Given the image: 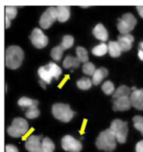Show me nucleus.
I'll return each mask as SVG.
<instances>
[{
  "label": "nucleus",
  "instance_id": "30",
  "mask_svg": "<svg viewBox=\"0 0 143 152\" xmlns=\"http://www.w3.org/2000/svg\"><path fill=\"white\" fill-rule=\"evenodd\" d=\"M37 102V101L36 100H33L27 97H22L18 100V104L20 107L28 108Z\"/></svg>",
  "mask_w": 143,
  "mask_h": 152
},
{
  "label": "nucleus",
  "instance_id": "13",
  "mask_svg": "<svg viewBox=\"0 0 143 152\" xmlns=\"http://www.w3.org/2000/svg\"><path fill=\"white\" fill-rule=\"evenodd\" d=\"M131 107L129 97L116 99L113 104V109L115 111H126Z\"/></svg>",
  "mask_w": 143,
  "mask_h": 152
},
{
  "label": "nucleus",
  "instance_id": "22",
  "mask_svg": "<svg viewBox=\"0 0 143 152\" xmlns=\"http://www.w3.org/2000/svg\"><path fill=\"white\" fill-rule=\"evenodd\" d=\"M77 58L80 62L85 63L88 61V52L84 47L78 46L76 48Z\"/></svg>",
  "mask_w": 143,
  "mask_h": 152
},
{
  "label": "nucleus",
  "instance_id": "26",
  "mask_svg": "<svg viewBox=\"0 0 143 152\" xmlns=\"http://www.w3.org/2000/svg\"><path fill=\"white\" fill-rule=\"evenodd\" d=\"M77 86L81 90H87L91 87L92 81L89 78L82 77L77 81Z\"/></svg>",
  "mask_w": 143,
  "mask_h": 152
},
{
  "label": "nucleus",
  "instance_id": "8",
  "mask_svg": "<svg viewBox=\"0 0 143 152\" xmlns=\"http://www.w3.org/2000/svg\"><path fill=\"white\" fill-rule=\"evenodd\" d=\"M62 148L69 152H80L82 148L81 142L70 135H65L61 140Z\"/></svg>",
  "mask_w": 143,
  "mask_h": 152
},
{
  "label": "nucleus",
  "instance_id": "4",
  "mask_svg": "<svg viewBox=\"0 0 143 152\" xmlns=\"http://www.w3.org/2000/svg\"><path fill=\"white\" fill-rule=\"evenodd\" d=\"M109 129L113 134L118 142L123 144L126 142L128 131L126 122L119 119H115L112 122Z\"/></svg>",
  "mask_w": 143,
  "mask_h": 152
},
{
  "label": "nucleus",
  "instance_id": "37",
  "mask_svg": "<svg viewBox=\"0 0 143 152\" xmlns=\"http://www.w3.org/2000/svg\"><path fill=\"white\" fill-rule=\"evenodd\" d=\"M138 56L139 58L140 59V60H141L142 61H143V50L140 49V50H138Z\"/></svg>",
  "mask_w": 143,
  "mask_h": 152
},
{
  "label": "nucleus",
  "instance_id": "1",
  "mask_svg": "<svg viewBox=\"0 0 143 152\" xmlns=\"http://www.w3.org/2000/svg\"><path fill=\"white\" fill-rule=\"evenodd\" d=\"M24 59V52L18 46H10L5 52V64L10 69H15L20 66Z\"/></svg>",
  "mask_w": 143,
  "mask_h": 152
},
{
  "label": "nucleus",
  "instance_id": "40",
  "mask_svg": "<svg viewBox=\"0 0 143 152\" xmlns=\"http://www.w3.org/2000/svg\"><path fill=\"white\" fill-rule=\"evenodd\" d=\"M35 152H45L42 148V146H41V148H40V149H39L38 150H37V151H36Z\"/></svg>",
  "mask_w": 143,
  "mask_h": 152
},
{
  "label": "nucleus",
  "instance_id": "19",
  "mask_svg": "<svg viewBox=\"0 0 143 152\" xmlns=\"http://www.w3.org/2000/svg\"><path fill=\"white\" fill-rule=\"evenodd\" d=\"M80 62L77 57L72 56L71 55L66 56L63 61V66L66 69L71 68H77L80 66Z\"/></svg>",
  "mask_w": 143,
  "mask_h": 152
},
{
  "label": "nucleus",
  "instance_id": "25",
  "mask_svg": "<svg viewBox=\"0 0 143 152\" xmlns=\"http://www.w3.org/2000/svg\"><path fill=\"white\" fill-rule=\"evenodd\" d=\"M39 102L34 103L31 107H28L26 112V116L28 119H34L38 117L40 115L39 110L37 108Z\"/></svg>",
  "mask_w": 143,
  "mask_h": 152
},
{
  "label": "nucleus",
  "instance_id": "29",
  "mask_svg": "<svg viewBox=\"0 0 143 152\" xmlns=\"http://www.w3.org/2000/svg\"><path fill=\"white\" fill-rule=\"evenodd\" d=\"M101 89L104 94L107 95H110L113 94L115 89L113 83L109 80L106 81L101 86Z\"/></svg>",
  "mask_w": 143,
  "mask_h": 152
},
{
  "label": "nucleus",
  "instance_id": "31",
  "mask_svg": "<svg viewBox=\"0 0 143 152\" xmlns=\"http://www.w3.org/2000/svg\"><path fill=\"white\" fill-rule=\"evenodd\" d=\"M96 70L95 65L90 62H87L82 65L83 72L88 75H92Z\"/></svg>",
  "mask_w": 143,
  "mask_h": 152
},
{
  "label": "nucleus",
  "instance_id": "15",
  "mask_svg": "<svg viewBox=\"0 0 143 152\" xmlns=\"http://www.w3.org/2000/svg\"><path fill=\"white\" fill-rule=\"evenodd\" d=\"M107 75L108 70L104 67H101L96 69L92 75V83L96 86L98 85Z\"/></svg>",
  "mask_w": 143,
  "mask_h": 152
},
{
  "label": "nucleus",
  "instance_id": "32",
  "mask_svg": "<svg viewBox=\"0 0 143 152\" xmlns=\"http://www.w3.org/2000/svg\"><path fill=\"white\" fill-rule=\"evenodd\" d=\"M133 122L134 127L143 135V116H135L133 118Z\"/></svg>",
  "mask_w": 143,
  "mask_h": 152
},
{
  "label": "nucleus",
  "instance_id": "28",
  "mask_svg": "<svg viewBox=\"0 0 143 152\" xmlns=\"http://www.w3.org/2000/svg\"><path fill=\"white\" fill-rule=\"evenodd\" d=\"M63 51V49L60 45L56 46L51 50L50 56L53 60L56 61H59L62 58Z\"/></svg>",
  "mask_w": 143,
  "mask_h": 152
},
{
  "label": "nucleus",
  "instance_id": "27",
  "mask_svg": "<svg viewBox=\"0 0 143 152\" xmlns=\"http://www.w3.org/2000/svg\"><path fill=\"white\" fill-rule=\"evenodd\" d=\"M74 43V37L71 35H65L62 38V41L59 45L63 50L71 48Z\"/></svg>",
  "mask_w": 143,
  "mask_h": 152
},
{
  "label": "nucleus",
  "instance_id": "24",
  "mask_svg": "<svg viewBox=\"0 0 143 152\" xmlns=\"http://www.w3.org/2000/svg\"><path fill=\"white\" fill-rule=\"evenodd\" d=\"M41 146L45 152H53L55 148L54 143L48 137H45L42 140Z\"/></svg>",
  "mask_w": 143,
  "mask_h": 152
},
{
  "label": "nucleus",
  "instance_id": "9",
  "mask_svg": "<svg viewBox=\"0 0 143 152\" xmlns=\"http://www.w3.org/2000/svg\"><path fill=\"white\" fill-rule=\"evenodd\" d=\"M30 38L32 44L38 49L45 48L49 42L48 37L39 28H35L33 30Z\"/></svg>",
  "mask_w": 143,
  "mask_h": 152
},
{
  "label": "nucleus",
  "instance_id": "21",
  "mask_svg": "<svg viewBox=\"0 0 143 152\" xmlns=\"http://www.w3.org/2000/svg\"><path fill=\"white\" fill-rule=\"evenodd\" d=\"M92 53L96 56H102L108 52L107 45L105 43H101L98 45L95 46L92 49Z\"/></svg>",
  "mask_w": 143,
  "mask_h": 152
},
{
  "label": "nucleus",
  "instance_id": "5",
  "mask_svg": "<svg viewBox=\"0 0 143 152\" xmlns=\"http://www.w3.org/2000/svg\"><path fill=\"white\" fill-rule=\"evenodd\" d=\"M28 130V124L27 121L22 118H16L13 119L12 125L7 128L8 134L14 138H18L24 135Z\"/></svg>",
  "mask_w": 143,
  "mask_h": 152
},
{
  "label": "nucleus",
  "instance_id": "23",
  "mask_svg": "<svg viewBox=\"0 0 143 152\" xmlns=\"http://www.w3.org/2000/svg\"><path fill=\"white\" fill-rule=\"evenodd\" d=\"M38 75L41 80L45 82L46 84H50L52 80V77L50 75L45 66H40L38 69Z\"/></svg>",
  "mask_w": 143,
  "mask_h": 152
},
{
  "label": "nucleus",
  "instance_id": "10",
  "mask_svg": "<svg viewBox=\"0 0 143 152\" xmlns=\"http://www.w3.org/2000/svg\"><path fill=\"white\" fill-rule=\"evenodd\" d=\"M133 89L129 97L131 104L137 110H143V88Z\"/></svg>",
  "mask_w": 143,
  "mask_h": 152
},
{
  "label": "nucleus",
  "instance_id": "35",
  "mask_svg": "<svg viewBox=\"0 0 143 152\" xmlns=\"http://www.w3.org/2000/svg\"><path fill=\"white\" fill-rule=\"evenodd\" d=\"M136 152H143V140L139 141L135 146Z\"/></svg>",
  "mask_w": 143,
  "mask_h": 152
},
{
  "label": "nucleus",
  "instance_id": "14",
  "mask_svg": "<svg viewBox=\"0 0 143 152\" xmlns=\"http://www.w3.org/2000/svg\"><path fill=\"white\" fill-rule=\"evenodd\" d=\"M93 34L98 40L106 42L109 37V34L106 27L101 23L97 24L93 30Z\"/></svg>",
  "mask_w": 143,
  "mask_h": 152
},
{
  "label": "nucleus",
  "instance_id": "33",
  "mask_svg": "<svg viewBox=\"0 0 143 152\" xmlns=\"http://www.w3.org/2000/svg\"><path fill=\"white\" fill-rule=\"evenodd\" d=\"M17 14V9L14 6H7L5 7V17L9 20L14 18Z\"/></svg>",
  "mask_w": 143,
  "mask_h": 152
},
{
  "label": "nucleus",
  "instance_id": "34",
  "mask_svg": "<svg viewBox=\"0 0 143 152\" xmlns=\"http://www.w3.org/2000/svg\"><path fill=\"white\" fill-rule=\"evenodd\" d=\"M6 152H18V148L14 145L8 144L5 146Z\"/></svg>",
  "mask_w": 143,
  "mask_h": 152
},
{
  "label": "nucleus",
  "instance_id": "41",
  "mask_svg": "<svg viewBox=\"0 0 143 152\" xmlns=\"http://www.w3.org/2000/svg\"><path fill=\"white\" fill-rule=\"evenodd\" d=\"M139 46H140V48H141V49L143 50V41L139 43Z\"/></svg>",
  "mask_w": 143,
  "mask_h": 152
},
{
  "label": "nucleus",
  "instance_id": "7",
  "mask_svg": "<svg viewBox=\"0 0 143 152\" xmlns=\"http://www.w3.org/2000/svg\"><path fill=\"white\" fill-rule=\"evenodd\" d=\"M56 20V8L50 7L42 14L39 20V24L42 28L47 29L49 28Z\"/></svg>",
  "mask_w": 143,
  "mask_h": 152
},
{
  "label": "nucleus",
  "instance_id": "36",
  "mask_svg": "<svg viewBox=\"0 0 143 152\" xmlns=\"http://www.w3.org/2000/svg\"><path fill=\"white\" fill-rule=\"evenodd\" d=\"M136 10H137L138 14L141 16V17H142L143 18V6L136 7Z\"/></svg>",
  "mask_w": 143,
  "mask_h": 152
},
{
  "label": "nucleus",
  "instance_id": "12",
  "mask_svg": "<svg viewBox=\"0 0 143 152\" xmlns=\"http://www.w3.org/2000/svg\"><path fill=\"white\" fill-rule=\"evenodd\" d=\"M42 137L39 135H30L25 142L26 148L29 152H35L41 148Z\"/></svg>",
  "mask_w": 143,
  "mask_h": 152
},
{
  "label": "nucleus",
  "instance_id": "2",
  "mask_svg": "<svg viewBox=\"0 0 143 152\" xmlns=\"http://www.w3.org/2000/svg\"><path fill=\"white\" fill-rule=\"evenodd\" d=\"M116 140L110 129L101 132L96 139V145L100 149L112 152L116 147Z\"/></svg>",
  "mask_w": 143,
  "mask_h": 152
},
{
  "label": "nucleus",
  "instance_id": "18",
  "mask_svg": "<svg viewBox=\"0 0 143 152\" xmlns=\"http://www.w3.org/2000/svg\"><path fill=\"white\" fill-rule=\"evenodd\" d=\"M107 49L109 55L113 58L119 57L121 55L122 50L117 41H110L107 45Z\"/></svg>",
  "mask_w": 143,
  "mask_h": 152
},
{
  "label": "nucleus",
  "instance_id": "20",
  "mask_svg": "<svg viewBox=\"0 0 143 152\" xmlns=\"http://www.w3.org/2000/svg\"><path fill=\"white\" fill-rule=\"evenodd\" d=\"M131 94V89L128 86L125 85H122L119 86L116 90H115L113 97L115 99H119L122 97H129V95Z\"/></svg>",
  "mask_w": 143,
  "mask_h": 152
},
{
  "label": "nucleus",
  "instance_id": "6",
  "mask_svg": "<svg viewBox=\"0 0 143 152\" xmlns=\"http://www.w3.org/2000/svg\"><path fill=\"white\" fill-rule=\"evenodd\" d=\"M136 23L137 20L132 14L125 13L118 19L117 28L122 34H129L134 28Z\"/></svg>",
  "mask_w": 143,
  "mask_h": 152
},
{
  "label": "nucleus",
  "instance_id": "11",
  "mask_svg": "<svg viewBox=\"0 0 143 152\" xmlns=\"http://www.w3.org/2000/svg\"><path fill=\"white\" fill-rule=\"evenodd\" d=\"M134 41V38L131 34H121L118 37L117 43L123 52L129 50L132 46V43Z\"/></svg>",
  "mask_w": 143,
  "mask_h": 152
},
{
  "label": "nucleus",
  "instance_id": "38",
  "mask_svg": "<svg viewBox=\"0 0 143 152\" xmlns=\"http://www.w3.org/2000/svg\"><path fill=\"white\" fill-rule=\"evenodd\" d=\"M5 27L7 28L11 25V20L6 17H5Z\"/></svg>",
  "mask_w": 143,
  "mask_h": 152
},
{
  "label": "nucleus",
  "instance_id": "39",
  "mask_svg": "<svg viewBox=\"0 0 143 152\" xmlns=\"http://www.w3.org/2000/svg\"><path fill=\"white\" fill-rule=\"evenodd\" d=\"M39 83H40V86H41L43 88H45V87H46V84L45 82H44V81H42V80H40V81H39Z\"/></svg>",
  "mask_w": 143,
  "mask_h": 152
},
{
  "label": "nucleus",
  "instance_id": "17",
  "mask_svg": "<svg viewBox=\"0 0 143 152\" xmlns=\"http://www.w3.org/2000/svg\"><path fill=\"white\" fill-rule=\"evenodd\" d=\"M46 69L47 70L50 75L52 77V78L58 80L62 72V69L55 62H50L48 64L45 66Z\"/></svg>",
  "mask_w": 143,
  "mask_h": 152
},
{
  "label": "nucleus",
  "instance_id": "3",
  "mask_svg": "<svg viewBox=\"0 0 143 152\" xmlns=\"http://www.w3.org/2000/svg\"><path fill=\"white\" fill-rule=\"evenodd\" d=\"M52 112L55 118L63 122H69L75 114L69 104L61 103H55L52 106Z\"/></svg>",
  "mask_w": 143,
  "mask_h": 152
},
{
  "label": "nucleus",
  "instance_id": "16",
  "mask_svg": "<svg viewBox=\"0 0 143 152\" xmlns=\"http://www.w3.org/2000/svg\"><path fill=\"white\" fill-rule=\"evenodd\" d=\"M57 20L61 23L68 20L70 17V7L69 6H58L56 7Z\"/></svg>",
  "mask_w": 143,
  "mask_h": 152
}]
</instances>
